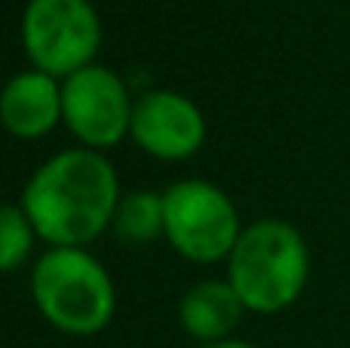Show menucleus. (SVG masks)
<instances>
[{"label":"nucleus","instance_id":"nucleus-1","mask_svg":"<svg viewBox=\"0 0 350 348\" xmlns=\"http://www.w3.org/2000/svg\"><path fill=\"white\" fill-rule=\"evenodd\" d=\"M120 179L105 151L68 148L31 173L18 207L49 247H90L111 232Z\"/></svg>","mask_w":350,"mask_h":348},{"label":"nucleus","instance_id":"nucleus-2","mask_svg":"<svg viewBox=\"0 0 350 348\" xmlns=\"http://www.w3.org/2000/svg\"><path fill=\"white\" fill-rule=\"evenodd\" d=\"M310 277L304 234L286 219H255L228 256V281L246 312L280 314L295 306Z\"/></svg>","mask_w":350,"mask_h":348},{"label":"nucleus","instance_id":"nucleus-3","mask_svg":"<svg viewBox=\"0 0 350 348\" xmlns=\"http://www.w3.org/2000/svg\"><path fill=\"white\" fill-rule=\"evenodd\" d=\"M31 296L49 327L96 336L114 321L117 287L86 247H49L31 271Z\"/></svg>","mask_w":350,"mask_h":348},{"label":"nucleus","instance_id":"nucleus-4","mask_svg":"<svg viewBox=\"0 0 350 348\" xmlns=\"http://www.w3.org/2000/svg\"><path fill=\"white\" fill-rule=\"evenodd\" d=\"M166 203V240L178 256L197 265L228 262L243 222L228 191L206 179H181L163 191Z\"/></svg>","mask_w":350,"mask_h":348},{"label":"nucleus","instance_id":"nucleus-5","mask_svg":"<svg viewBox=\"0 0 350 348\" xmlns=\"http://www.w3.org/2000/svg\"><path fill=\"white\" fill-rule=\"evenodd\" d=\"M22 47L31 68L65 80L92 65L102 47V18L92 0H28Z\"/></svg>","mask_w":350,"mask_h":348},{"label":"nucleus","instance_id":"nucleus-6","mask_svg":"<svg viewBox=\"0 0 350 348\" xmlns=\"http://www.w3.org/2000/svg\"><path fill=\"white\" fill-rule=\"evenodd\" d=\"M62 108L68 133L80 142V148L108 151L133 129L135 99L114 68L92 62L62 80Z\"/></svg>","mask_w":350,"mask_h":348},{"label":"nucleus","instance_id":"nucleus-7","mask_svg":"<svg viewBox=\"0 0 350 348\" xmlns=\"http://www.w3.org/2000/svg\"><path fill=\"white\" fill-rule=\"evenodd\" d=\"M129 139L157 160H187L206 142V117L175 90H148L135 99Z\"/></svg>","mask_w":350,"mask_h":348},{"label":"nucleus","instance_id":"nucleus-8","mask_svg":"<svg viewBox=\"0 0 350 348\" xmlns=\"http://www.w3.org/2000/svg\"><path fill=\"white\" fill-rule=\"evenodd\" d=\"M0 121L16 139H43L59 123H65L62 108V80L46 71H18L6 80L0 96Z\"/></svg>","mask_w":350,"mask_h":348},{"label":"nucleus","instance_id":"nucleus-9","mask_svg":"<svg viewBox=\"0 0 350 348\" xmlns=\"http://www.w3.org/2000/svg\"><path fill=\"white\" fill-rule=\"evenodd\" d=\"M246 306L240 302L230 281H200L181 296L178 321L197 345L221 343L237 330Z\"/></svg>","mask_w":350,"mask_h":348},{"label":"nucleus","instance_id":"nucleus-10","mask_svg":"<svg viewBox=\"0 0 350 348\" xmlns=\"http://www.w3.org/2000/svg\"><path fill=\"white\" fill-rule=\"evenodd\" d=\"M111 232L129 247H148L166 238V203L163 191H126L117 203Z\"/></svg>","mask_w":350,"mask_h":348},{"label":"nucleus","instance_id":"nucleus-11","mask_svg":"<svg viewBox=\"0 0 350 348\" xmlns=\"http://www.w3.org/2000/svg\"><path fill=\"white\" fill-rule=\"evenodd\" d=\"M34 240H37V232L31 225V219L25 216V210L18 203H10L0 213V269L6 275L22 269L25 259L34 250Z\"/></svg>","mask_w":350,"mask_h":348},{"label":"nucleus","instance_id":"nucleus-12","mask_svg":"<svg viewBox=\"0 0 350 348\" xmlns=\"http://www.w3.org/2000/svg\"><path fill=\"white\" fill-rule=\"evenodd\" d=\"M193 348H258V345L243 343V339H221V343H206V345H193Z\"/></svg>","mask_w":350,"mask_h":348}]
</instances>
